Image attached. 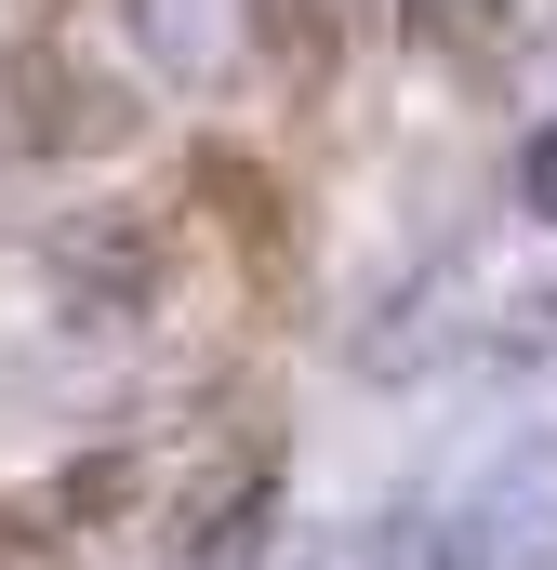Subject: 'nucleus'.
<instances>
[{
  "mask_svg": "<svg viewBox=\"0 0 557 570\" xmlns=\"http://www.w3.org/2000/svg\"><path fill=\"white\" fill-rule=\"evenodd\" d=\"M372 570H557V438H518L505 464L399 504L372 531Z\"/></svg>",
  "mask_w": 557,
  "mask_h": 570,
  "instance_id": "1",
  "label": "nucleus"
}]
</instances>
